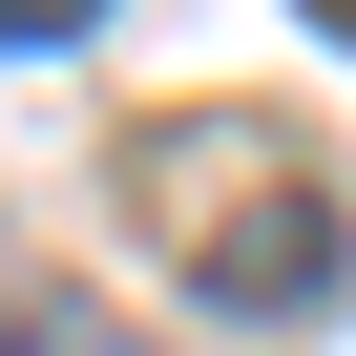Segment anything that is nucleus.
<instances>
[{
    "label": "nucleus",
    "mask_w": 356,
    "mask_h": 356,
    "mask_svg": "<svg viewBox=\"0 0 356 356\" xmlns=\"http://www.w3.org/2000/svg\"><path fill=\"white\" fill-rule=\"evenodd\" d=\"M126 210H147V252L189 273L210 314H314V293L356 273V210H335V168H314L293 126H252V105H189V126H147V147H126Z\"/></svg>",
    "instance_id": "obj_1"
},
{
    "label": "nucleus",
    "mask_w": 356,
    "mask_h": 356,
    "mask_svg": "<svg viewBox=\"0 0 356 356\" xmlns=\"http://www.w3.org/2000/svg\"><path fill=\"white\" fill-rule=\"evenodd\" d=\"M0 356H126V314H84V293H0Z\"/></svg>",
    "instance_id": "obj_2"
},
{
    "label": "nucleus",
    "mask_w": 356,
    "mask_h": 356,
    "mask_svg": "<svg viewBox=\"0 0 356 356\" xmlns=\"http://www.w3.org/2000/svg\"><path fill=\"white\" fill-rule=\"evenodd\" d=\"M105 22V0H0V42H84Z\"/></svg>",
    "instance_id": "obj_3"
},
{
    "label": "nucleus",
    "mask_w": 356,
    "mask_h": 356,
    "mask_svg": "<svg viewBox=\"0 0 356 356\" xmlns=\"http://www.w3.org/2000/svg\"><path fill=\"white\" fill-rule=\"evenodd\" d=\"M314 22H335V42H356V0H314Z\"/></svg>",
    "instance_id": "obj_4"
}]
</instances>
